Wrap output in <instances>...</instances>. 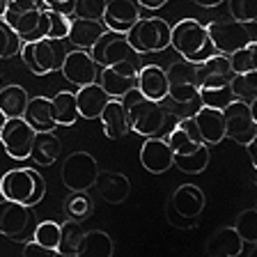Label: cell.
Returning <instances> with one entry per match:
<instances>
[{"label":"cell","instance_id":"obj_23","mask_svg":"<svg viewBox=\"0 0 257 257\" xmlns=\"http://www.w3.org/2000/svg\"><path fill=\"white\" fill-rule=\"evenodd\" d=\"M232 78V69L227 62V55L214 53L207 60L198 62V85L200 87H218L227 85Z\"/></svg>","mask_w":257,"mask_h":257},{"label":"cell","instance_id":"obj_24","mask_svg":"<svg viewBox=\"0 0 257 257\" xmlns=\"http://www.w3.org/2000/svg\"><path fill=\"white\" fill-rule=\"evenodd\" d=\"M60 154H62V143L55 131H35L30 150V159L35 161V166H53Z\"/></svg>","mask_w":257,"mask_h":257},{"label":"cell","instance_id":"obj_18","mask_svg":"<svg viewBox=\"0 0 257 257\" xmlns=\"http://www.w3.org/2000/svg\"><path fill=\"white\" fill-rule=\"evenodd\" d=\"M140 166L147 172H154V175L170 170L175 166V156H172L168 140L159 138V136H152V138L145 140L143 147H140Z\"/></svg>","mask_w":257,"mask_h":257},{"label":"cell","instance_id":"obj_2","mask_svg":"<svg viewBox=\"0 0 257 257\" xmlns=\"http://www.w3.org/2000/svg\"><path fill=\"white\" fill-rule=\"evenodd\" d=\"M119 101L124 106L128 131L145 136V138H152V136H159L166 128V108L161 106V101H154V99H147L145 94H140L138 87H131Z\"/></svg>","mask_w":257,"mask_h":257},{"label":"cell","instance_id":"obj_36","mask_svg":"<svg viewBox=\"0 0 257 257\" xmlns=\"http://www.w3.org/2000/svg\"><path fill=\"white\" fill-rule=\"evenodd\" d=\"M232 74H246V71H255L257 69V44L255 39L248 42L246 46L236 48L234 53L227 55Z\"/></svg>","mask_w":257,"mask_h":257},{"label":"cell","instance_id":"obj_39","mask_svg":"<svg viewBox=\"0 0 257 257\" xmlns=\"http://www.w3.org/2000/svg\"><path fill=\"white\" fill-rule=\"evenodd\" d=\"M32 239L37 241L39 246L48 248V250L58 252V241H60V223L55 220H42L37 227L32 230Z\"/></svg>","mask_w":257,"mask_h":257},{"label":"cell","instance_id":"obj_15","mask_svg":"<svg viewBox=\"0 0 257 257\" xmlns=\"http://www.w3.org/2000/svg\"><path fill=\"white\" fill-rule=\"evenodd\" d=\"M32 225V211L28 204L14 200H0V234L12 241H26Z\"/></svg>","mask_w":257,"mask_h":257},{"label":"cell","instance_id":"obj_37","mask_svg":"<svg viewBox=\"0 0 257 257\" xmlns=\"http://www.w3.org/2000/svg\"><path fill=\"white\" fill-rule=\"evenodd\" d=\"M92 211H94V204L85 193L71 191V195L64 200V214L71 220H85L92 216Z\"/></svg>","mask_w":257,"mask_h":257},{"label":"cell","instance_id":"obj_49","mask_svg":"<svg viewBox=\"0 0 257 257\" xmlns=\"http://www.w3.org/2000/svg\"><path fill=\"white\" fill-rule=\"evenodd\" d=\"M5 12H7V0H0V19L5 16Z\"/></svg>","mask_w":257,"mask_h":257},{"label":"cell","instance_id":"obj_40","mask_svg":"<svg viewBox=\"0 0 257 257\" xmlns=\"http://www.w3.org/2000/svg\"><path fill=\"white\" fill-rule=\"evenodd\" d=\"M234 230L243 239V243H257V211L255 209H243L236 216Z\"/></svg>","mask_w":257,"mask_h":257},{"label":"cell","instance_id":"obj_48","mask_svg":"<svg viewBox=\"0 0 257 257\" xmlns=\"http://www.w3.org/2000/svg\"><path fill=\"white\" fill-rule=\"evenodd\" d=\"M223 0H195V5H200V7H216V5H220Z\"/></svg>","mask_w":257,"mask_h":257},{"label":"cell","instance_id":"obj_4","mask_svg":"<svg viewBox=\"0 0 257 257\" xmlns=\"http://www.w3.org/2000/svg\"><path fill=\"white\" fill-rule=\"evenodd\" d=\"M0 191H3V198L35 207L37 202H42L46 193V182L35 168H14L3 175Z\"/></svg>","mask_w":257,"mask_h":257},{"label":"cell","instance_id":"obj_32","mask_svg":"<svg viewBox=\"0 0 257 257\" xmlns=\"http://www.w3.org/2000/svg\"><path fill=\"white\" fill-rule=\"evenodd\" d=\"M28 92L21 85H5L0 87V112L5 117H23L28 106Z\"/></svg>","mask_w":257,"mask_h":257},{"label":"cell","instance_id":"obj_29","mask_svg":"<svg viewBox=\"0 0 257 257\" xmlns=\"http://www.w3.org/2000/svg\"><path fill=\"white\" fill-rule=\"evenodd\" d=\"M23 117L28 119L35 131H55V119L51 112V99L48 96H32L28 99V106Z\"/></svg>","mask_w":257,"mask_h":257},{"label":"cell","instance_id":"obj_12","mask_svg":"<svg viewBox=\"0 0 257 257\" xmlns=\"http://www.w3.org/2000/svg\"><path fill=\"white\" fill-rule=\"evenodd\" d=\"M99 175V166H96V159L87 152H74L64 159L62 163V184L69 191H80L85 193L87 188L94 186V179Z\"/></svg>","mask_w":257,"mask_h":257},{"label":"cell","instance_id":"obj_7","mask_svg":"<svg viewBox=\"0 0 257 257\" xmlns=\"http://www.w3.org/2000/svg\"><path fill=\"white\" fill-rule=\"evenodd\" d=\"M257 103V101H255ZM255 103H246L241 99H232L223 108L225 122V138L243 145L257 140V119H255Z\"/></svg>","mask_w":257,"mask_h":257},{"label":"cell","instance_id":"obj_11","mask_svg":"<svg viewBox=\"0 0 257 257\" xmlns=\"http://www.w3.org/2000/svg\"><path fill=\"white\" fill-rule=\"evenodd\" d=\"M207 28V35L211 39L216 53L230 55L236 48L246 46L248 42H252V32L248 30V23H239L234 19H225V21H211Z\"/></svg>","mask_w":257,"mask_h":257},{"label":"cell","instance_id":"obj_35","mask_svg":"<svg viewBox=\"0 0 257 257\" xmlns=\"http://www.w3.org/2000/svg\"><path fill=\"white\" fill-rule=\"evenodd\" d=\"M227 85H230V92L234 99H241L246 103L257 101V69L246 71V74H232Z\"/></svg>","mask_w":257,"mask_h":257},{"label":"cell","instance_id":"obj_16","mask_svg":"<svg viewBox=\"0 0 257 257\" xmlns=\"http://www.w3.org/2000/svg\"><path fill=\"white\" fill-rule=\"evenodd\" d=\"M60 71L76 87L94 83L99 78V64L92 60L90 51H85V48H71L69 53H64Z\"/></svg>","mask_w":257,"mask_h":257},{"label":"cell","instance_id":"obj_25","mask_svg":"<svg viewBox=\"0 0 257 257\" xmlns=\"http://www.w3.org/2000/svg\"><path fill=\"white\" fill-rule=\"evenodd\" d=\"M243 239L234 227H220L207 241V252L211 257H239L243 252Z\"/></svg>","mask_w":257,"mask_h":257},{"label":"cell","instance_id":"obj_31","mask_svg":"<svg viewBox=\"0 0 257 257\" xmlns=\"http://www.w3.org/2000/svg\"><path fill=\"white\" fill-rule=\"evenodd\" d=\"M85 230L80 220H64L60 225V241H58V255L64 257H78L80 252V243H83Z\"/></svg>","mask_w":257,"mask_h":257},{"label":"cell","instance_id":"obj_8","mask_svg":"<svg viewBox=\"0 0 257 257\" xmlns=\"http://www.w3.org/2000/svg\"><path fill=\"white\" fill-rule=\"evenodd\" d=\"M168 96L179 106L198 103V62L191 60H177L168 67Z\"/></svg>","mask_w":257,"mask_h":257},{"label":"cell","instance_id":"obj_22","mask_svg":"<svg viewBox=\"0 0 257 257\" xmlns=\"http://www.w3.org/2000/svg\"><path fill=\"white\" fill-rule=\"evenodd\" d=\"M136 87L140 94L154 101H163L168 96V76L166 69L159 64H140L138 78H136Z\"/></svg>","mask_w":257,"mask_h":257},{"label":"cell","instance_id":"obj_33","mask_svg":"<svg viewBox=\"0 0 257 257\" xmlns=\"http://www.w3.org/2000/svg\"><path fill=\"white\" fill-rule=\"evenodd\" d=\"M42 39H67V32H69L71 26V16L64 14V12L58 10H48V7H42Z\"/></svg>","mask_w":257,"mask_h":257},{"label":"cell","instance_id":"obj_1","mask_svg":"<svg viewBox=\"0 0 257 257\" xmlns=\"http://www.w3.org/2000/svg\"><path fill=\"white\" fill-rule=\"evenodd\" d=\"M168 145L175 156V166L182 172L198 175L209 163V145L202 143L198 136V128L193 124V117H184L177 122V126L168 134Z\"/></svg>","mask_w":257,"mask_h":257},{"label":"cell","instance_id":"obj_38","mask_svg":"<svg viewBox=\"0 0 257 257\" xmlns=\"http://www.w3.org/2000/svg\"><path fill=\"white\" fill-rule=\"evenodd\" d=\"M232 99H234V96H232V92H230V85L200 87L198 90V101L202 103V106H209V108H218V110H223Z\"/></svg>","mask_w":257,"mask_h":257},{"label":"cell","instance_id":"obj_5","mask_svg":"<svg viewBox=\"0 0 257 257\" xmlns=\"http://www.w3.org/2000/svg\"><path fill=\"white\" fill-rule=\"evenodd\" d=\"M128 44L143 53H161L170 46V23L161 16H140L138 21L126 30Z\"/></svg>","mask_w":257,"mask_h":257},{"label":"cell","instance_id":"obj_34","mask_svg":"<svg viewBox=\"0 0 257 257\" xmlns=\"http://www.w3.org/2000/svg\"><path fill=\"white\" fill-rule=\"evenodd\" d=\"M110 255H112V241L106 232L101 230L85 232L78 257H110Z\"/></svg>","mask_w":257,"mask_h":257},{"label":"cell","instance_id":"obj_9","mask_svg":"<svg viewBox=\"0 0 257 257\" xmlns=\"http://www.w3.org/2000/svg\"><path fill=\"white\" fill-rule=\"evenodd\" d=\"M204 209V193L193 184H184L179 186L170 198V207H168V216L175 227H193L195 218L202 214Z\"/></svg>","mask_w":257,"mask_h":257},{"label":"cell","instance_id":"obj_28","mask_svg":"<svg viewBox=\"0 0 257 257\" xmlns=\"http://www.w3.org/2000/svg\"><path fill=\"white\" fill-rule=\"evenodd\" d=\"M99 119H101V126H103L106 138H110V140L122 138V136L128 131L126 115H124V106H122L119 99H108V103L103 106Z\"/></svg>","mask_w":257,"mask_h":257},{"label":"cell","instance_id":"obj_13","mask_svg":"<svg viewBox=\"0 0 257 257\" xmlns=\"http://www.w3.org/2000/svg\"><path fill=\"white\" fill-rule=\"evenodd\" d=\"M32 138H35V128L28 124L26 117H7L0 131V147L10 159L26 161L30 159Z\"/></svg>","mask_w":257,"mask_h":257},{"label":"cell","instance_id":"obj_27","mask_svg":"<svg viewBox=\"0 0 257 257\" xmlns=\"http://www.w3.org/2000/svg\"><path fill=\"white\" fill-rule=\"evenodd\" d=\"M94 186H96V191H99V195L110 204L124 202L128 191H131L128 179L124 175H119V172H99L94 179Z\"/></svg>","mask_w":257,"mask_h":257},{"label":"cell","instance_id":"obj_50","mask_svg":"<svg viewBox=\"0 0 257 257\" xmlns=\"http://www.w3.org/2000/svg\"><path fill=\"white\" fill-rule=\"evenodd\" d=\"M5 119H7V117L3 115V112H0V131H3V124H5Z\"/></svg>","mask_w":257,"mask_h":257},{"label":"cell","instance_id":"obj_6","mask_svg":"<svg viewBox=\"0 0 257 257\" xmlns=\"http://www.w3.org/2000/svg\"><path fill=\"white\" fill-rule=\"evenodd\" d=\"M64 51L60 39H35V42H23L21 44V55L23 64L32 71L35 76H48L60 71V64L64 60Z\"/></svg>","mask_w":257,"mask_h":257},{"label":"cell","instance_id":"obj_26","mask_svg":"<svg viewBox=\"0 0 257 257\" xmlns=\"http://www.w3.org/2000/svg\"><path fill=\"white\" fill-rule=\"evenodd\" d=\"M103 30H106V26H103L101 21L74 16V19H71V26H69V32H67V39L71 42L74 48H85V51H90L96 39L101 37Z\"/></svg>","mask_w":257,"mask_h":257},{"label":"cell","instance_id":"obj_21","mask_svg":"<svg viewBox=\"0 0 257 257\" xmlns=\"http://www.w3.org/2000/svg\"><path fill=\"white\" fill-rule=\"evenodd\" d=\"M76 96V108H78V117L83 119H99L103 106L108 103V92L99 85V80L94 83H87V85H80L74 92Z\"/></svg>","mask_w":257,"mask_h":257},{"label":"cell","instance_id":"obj_46","mask_svg":"<svg viewBox=\"0 0 257 257\" xmlns=\"http://www.w3.org/2000/svg\"><path fill=\"white\" fill-rule=\"evenodd\" d=\"M74 3H76V0H44V7H48V10L64 12V14H71V10H74Z\"/></svg>","mask_w":257,"mask_h":257},{"label":"cell","instance_id":"obj_43","mask_svg":"<svg viewBox=\"0 0 257 257\" xmlns=\"http://www.w3.org/2000/svg\"><path fill=\"white\" fill-rule=\"evenodd\" d=\"M103 5H106V0H76L71 14L78 16V19H92V21H101Z\"/></svg>","mask_w":257,"mask_h":257},{"label":"cell","instance_id":"obj_41","mask_svg":"<svg viewBox=\"0 0 257 257\" xmlns=\"http://www.w3.org/2000/svg\"><path fill=\"white\" fill-rule=\"evenodd\" d=\"M230 16L239 23L257 21V0H227Z\"/></svg>","mask_w":257,"mask_h":257},{"label":"cell","instance_id":"obj_44","mask_svg":"<svg viewBox=\"0 0 257 257\" xmlns=\"http://www.w3.org/2000/svg\"><path fill=\"white\" fill-rule=\"evenodd\" d=\"M23 255H26V257H32V255H37V257H51V255H58V252H53V250H48V248L39 246L37 241L32 239V241H28L26 246H23Z\"/></svg>","mask_w":257,"mask_h":257},{"label":"cell","instance_id":"obj_10","mask_svg":"<svg viewBox=\"0 0 257 257\" xmlns=\"http://www.w3.org/2000/svg\"><path fill=\"white\" fill-rule=\"evenodd\" d=\"M90 55L99 67H108V64H117L124 60H136L140 58V53L136 51L126 39V32L117 30H103L101 37L94 42V46L90 48Z\"/></svg>","mask_w":257,"mask_h":257},{"label":"cell","instance_id":"obj_51","mask_svg":"<svg viewBox=\"0 0 257 257\" xmlns=\"http://www.w3.org/2000/svg\"><path fill=\"white\" fill-rule=\"evenodd\" d=\"M0 200H3V191H0Z\"/></svg>","mask_w":257,"mask_h":257},{"label":"cell","instance_id":"obj_47","mask_svg":"<svg viewBox=\"0 0 257 257\" xmlns=\"http://www.w3.org/2000/svg\"><path fill=\"white\" fill-rule=\"evenodd\" d=\"M138 3L143 10H161V7L166 5V3H170V0H138Z\"/></svg>","mask_w":257,"mask_h":257},{"label":"cell","instance_id":"obj_14","mask_svg":"<svg viewBox=\"0 0 257 257\" xmlns=\"http://www.w3.org/2000/svg\"><path fill=\"white\" fill-rule=\"evenodd\" d=\"M140 58L136 60H124L117 64H108V67H99V85L108 92L110 99H122L131 87H136V78H138L140 69Z\"/></svg>","mask_w":257,"mask_h":257},{"label":"cell","instance_id":"obj_30","mask_svg":"<svg viewBox=\"0 0 257 257\" xmlns=\"http://www.w3.org/2000/svg\"><path fill=\"white\" fill-rule=\"evenodd\" d=\"M51 112H53L55 126H74L78 119V108H76L74 92L62 90L51 99Z\"/></svg>","mask_w":257,"mask_h":257},{"label":"cell","instance_id":"obj_42","mask_svg":"<svg viewBox=\"0 0 257 257\" xmlns=\"http://www.w3.org/2000/svg\"><path fill=\"white\" fill-rule=\"evenodd\" d=\"M19 51H21V39L16 37L14 30L0 19V60L14 58V55H19Z\"/></svg>","mask_w":257,"mask_h":257},{"label":"cell","instance_id":"obj_45","mask_svg":"<svg viewBox=\"0 0 257 257\" xmlns=\"http://www.w3.org/2000/svg\"><path fill=\"white\" fill-rule=\"evenodd\" d=\"M35 7H44V0H7V10H14V12L35 10Z\"/></svg>","mask_w":257,"mask_h":257},{"label":"cell","instance_id":"obj_17","mask_svg":"<svg viewBox=\"0 0 257 257\" xmlns=\"http://www.w3.org/2000/svg\"><path fill=\"white\" fill-rule=\"evenodd\" d=\"M143 16V7L138 0H106L101 23L108 30L126 32Z\"/></svg>","mask_w":257,"mask_h":257},{"label":"cell","instance_id":"obj_52","mask_svg":"<svg viewBox=\"0 0 257 257\" xmlns=\"http://www.w3.org/2000/svg\"><path fill=\"white\" fill-rule=\"evenodd\" d=\"M0 87H3V85H0Z\"/></svg>","mask_w":257,"mask_h":257},{"label":"cell","instance_id":"obj_19","mask_svg":"<svg viewBox=\"0 0 257 257\" xmlns=\"http://www.w3.org/2000/svg\"><path fill=\"white\" fill-rule=\"evenodd\" d=\"M3 21L14 30V35L23 42H35V39H42V23H44V16H42V7H35V10H21V12H14V10H7Z\"/></svg>","mask_w":257,"mask_h":257},{"label":"cell","instance_id":"obj_3","mask_svg":"<svg viewBox=\"0 0 257 257\" xmlns=\"http://www.w3.org/2000/svg\"><path fill=\"white\" fill-rule=\"evenodd\" d=\"M170 46L191 62H202L209 55H214V46L207 35V28L195 19H182L175 26H170Z\"/></svg>","mask_w":257,"mask_h":257},{"label":"cell","instance_id":"obj_20","mask_svg":"<svg viewBox=\"0 0 257 257\" xmlns=\"http://www.w3.org/2000/svg\"><path fill=\"white\" fill-rule=\"evenodd\" d=\"M193 124L198 128V136L202 138V143L207 145H218L220 140H225V122H223V110L218 108L200 106L195 110Z\"/></svg>","mask_w":257,"mask_h":257}]
</instances>
